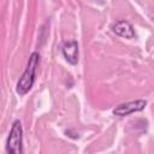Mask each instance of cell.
I'll list each match as a JSON object with an SVG mask.
<instances>
[{
	"instance_id": "obj_1",
	"label": "cell",
	"mask_w": 154,
	"mask_h": 154,
	"mask_svg": "<svg viewBox=\"0 0 154 154\" xmlns=\"http://www.w3.org/2000/svg\"><path fill=\"white\" fill-rule=\"evenodd\" d=\"M38 65H40V54L37 52H32L29 57V60H28L24 72L22 73L20 78L17 82L16 91L18 95L23 96L32 88V85L35 83V77H36Z\"/></svg>"
},
{
	"instance_id": "obj_2",
	"label": "cell",
	"mask_w": 154,
	"mask_h": 154,
	"mask_svg": "<svg viewBox=\"0 0 154 154\" xmlns=\"http://www.w3.org/2000/svg\"><path fill=\"white\" fill-rule=\"evenodd\" d=\"M7 154H23V128L19 120H14L6 141Z\"/></svg>"
},
{
	"instance_id": "obj_3",
	"label": "cell",
	"mask_w": 154,
	"mask_h": 154,
	"mask_svg": "<svg viewBox=\"0 0 154 154\" xmlns=\"http://www.w3.org/2000/svg\"><path fill=\"white\" fill-rule=\"evenodd\" d=\"M146 106H147V101L146 100H142V99H138V100H135V101H129V102L118 105L113 109V114H116L118 117L129 116L131 113L140 112V111L144 109Z\"/></svg>"
},
{
	"instance_id": "obj_4",
	"label": "cell",
	"mask_w": 154,
	"mask_h": 154,
	"mask_svg": "<svg viewBox=\"0 0 154 154\" xmlns=\"http://www.w3.org/2000/svg\"><path fill=\"white\" fill-rule=\"evenodd\" d=\"M61 52L64 58L71 65H76L78 63V43L75 40L65 41L61 46Z\"/></svg>"
},
{
	"instance_id": "obj_5",
	"label": "cell",
	"mask_w": 154,
	"mask_h": 154,
	"mask_svg": "<svg viewBox=\"0 0 154 154\" xmlns=\"http://www.w3.org/2000/svg\"><path fill=\"white\" fill-rule=\"evenodd\" d=\"M112 30L118 36L124 37V38H132V37H135L134 26L128 20H118L116 24L112 25Z\"/></svg>"
}]
</instances>
